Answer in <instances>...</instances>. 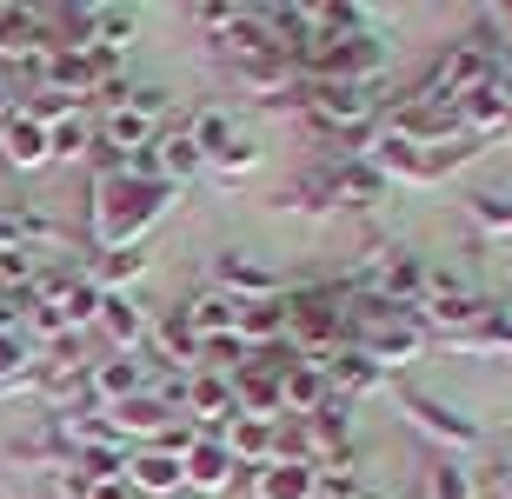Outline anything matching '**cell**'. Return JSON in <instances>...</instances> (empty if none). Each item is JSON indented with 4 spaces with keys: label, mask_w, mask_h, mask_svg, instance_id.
I'll return each instance as SVG.
<instances>
[{
    "label": "cell",
    "mask_w": 512,
    "mask_h": 499,
    "mask_svg": "<svg viewBox=\"0 0 512 499\" xmlns=\"http://www.w3.org/2000/svg\"><path fill=\"white\" fill-rule=\"evenodd\" d=\"M493 20H499V27H512V7H499V14H493Z\"/></svg>",
    "instance_id": "836d02e7"
},
{
    "label": "cell",
    "mask_w": 512,
    "mask_h": 499,
    "mask_svg": "<svg viewBox=\"0 0 512 499\" xmlns=\"http://www.w3.org/2000/svg\"><path fill=\"white\" fill-rule=\"evenodd\" d=\"M493 94H499V107L512 114V60H499V74H493Z\"/></svg>",
    "instance_id": "f546056e"
},
{
    "label": "cell",
    "mask_w": 512,
    "mask_h": 499,
    "mask_svg": "<svg viewBox=\"0 0 512 499\" xmlns=\"http://www.w3.org/2000/svg\"><path fill=\"white\" fill-rule=\"evenodd\" d=\"M180 466H187V486H193V493H220V486L233 480V460H227V446L213 440V433H200V440L180 453Z\"/></svg>",
    "instance_id": "8fae6325"
},
{
    "label": "cell",
    "mask_w": 512,
    "mask_h": 499,
    "mask_svg": "<svg viewBox=\"0 0 512 499\" xmlns=\"http://www.w3.org/2000/svg\"><path fill=\"white\" fill-rule=\"evenodd\" d=\"M433 499H473V480H466L459 466H439L433 473Z\"/></svg>",
    "instance_id": "4316f807"
},
{
    "label": "cell",
    "mask_w": 512,
    "mask_h": 499,
    "mask_svg": "<svg viewBox=\"0 0 512 499\" xmlns=\"http://www.w3.org/2000/svg\"><path fill=\"white\" fill-rule=\"evenodd\" d=\"M406 413H413L419 426H426V433H439V440H453V446H479V426L473 420H459V413H446V406L439 400H406Z\"/></svg>",
    "instance_id": "7402d4cb"
},
{
    "label": "cell",
    "mask_w": 512,
    "mask_h": 499,
    "mask_svg": "<svg viewBox=\"0 0 512 499\" xmlns=\"http://www.w3.org/2000/svg\"><path fill=\"white\" fill-rule=\"evenodd\" d=\"M153 140H160V127H153L147 114H133V107H107V120H100V147L107 154H147Z\"/></svg>",
    "instance_id": "30bf717a"
},
{
    "label": "cell",
    "mask_w": 512,
    "mask_h": 499,
    "mask_svg": "<svg viewBox=\"0 0 512 499\" xmlns=\"http://www.w3.org/2000/svg\"><path fill=\"white\" fill-rule=\"evenodd\" d=\"M87 14H94V47H114V54H120V40H133V27H140L133 7H87Z\"/></svg>",
    "instance_id": "d4e9b609"
},
{
    "label": "cell",
    "mask_w": 512,
    "mask_h": 499,
    "mask_svg": "<svg viewBox=\"0 0 512 499\" xmlns=\"http://www.w3.org/2000/svg\"><path fill=\"white\" fill-rule=\"evenodd\" d=\"M326 366L320 360H293V366H280V413H293V420H313L326 406Z\"/></svg>",
    "instance_id": "52a82bcc"
},
{
    "label": "cell",
    "mask_w": 512,
    "mask_h": 499,
    "mask_svg": "<svg viewBox=\"0 0 512 499\" xmlns=\"http://www.w3.org/2000/svg\"><path fill=\"white\" fill-rule=\"evenodd\" d=\"M187 486V466H180V453H167V446H147V453H133L127 460V493H147V499H167Z\"/></svg>",
    "instance_id": "8992f818"
},
{
    "label": "cell",
    "mask_w": 512,
    "mask_h": 499,
    "mask_svg": "<svg viewBox=\"0 0 512 499\" xmlns=\"http://www.w3.org/2000/svg\"><path fill=\"white\" fill-rule=\"evenodd\" d=\"M253 499H320V493H313V460H273V466H260Z\"/></svg>",
    "instance_id": "4fadbf2b"
},
{
    "label": "cell",
    "mask_w": 512,
    "mask_h": 499,
    "mask_svg": "<svg viewBox=\"0 0 512 499\" xmlns=\"http://www.w3.org/2000/svg\"><path fill=\"white\" fill-rule=\"evenodd\" d=\"M280 313H286V340L306 360H326L340 346V300L333 293H293V300H280Z\"/></svg>",
    "instance_id": "7a4b0ae2"
},
{
    "label": "cell",
    "mask_w": 512,
    "mask_h": 499,
    "mask_svg": "<svg viewBox=\"0 0 512 499\" xmlns=\"http://www.w3.org/2000/svg\"><path fill=\"white\" fill-rule=\"evenodd\" d=\"M313 120H326V127H366L373 120V80H360V87H346V80L313 87Z\"/></svg>",
    "instance_id": "5b68a950"
},
{
    "label": "cell",
    "mask_w": 512,
    "mask_h": 499,
    "mask_svg": "<svg viewBox=\"0 0 512 499\" xmlns=\"http://www.w3.org/2000/svg\"><path fill=\"white\" fill-rule=\"evenodd\" d=\"M213 293H227V300H240V307H260V300H280V280H273V267H260V260H247V253H227Z\"/></svg>",
    "instance_id": "ba28073f"
},
{
    "label": "cell",
    "mask_w": 512,
    "mask_h": 499,
    "mask_svg": "<svg viewBox=\"0 0 512 499\" xmlns=\"http://www.w3.org/2000/svg\"><path fill=\"white\" fill-rule=\"evenodd\" d=\"M360 499H380V493H360Z\"/></svg>",
    "instance_id": "e575fe53"
},
{
    "label": "cell",
    "mask_w": 512,
    "mask_h": 499,
    "mask_svg": "<svg viewBox=\"0 0 512 499\" xmlns=\"http://www.w3.org/2000/svg\"><path fill=\"white\" fill-rule=\"evenodd\" d=\"M240 346H266V340H286V313L280 300H260V307H240V327H233Z\"/></svg>",
    "instance_id": "603a6c76"
},
{
    "label": "cell",
    "mask_w": 512,
    "mask_h": 499,
    "mask_svg": "<svg viewBox=\"0 0 512 499\" xmlns=\"http://www.w3.org/2000/svg\"><path fill=\"white\" fill-rule=\"evenodd\" d=\"M0 154H7V167H40L47 160V127L40 120H27V114H14L7 127H0Z\"/></svg>",
    "instance_id": "ac0fdd59"
},
{
    "label": "cell",
    "mask_w": 512,
    "mask_h": 499,
    "mask_svg": "<svg viewBox=\"0 0 512 499\" xmlns=\"http://www.w3.org/2000/svg\"><path fill=\"white\" fill-rule=\"evenodd\" d=\"M253 167H260V147H253V140H233L227 154L213 160V173H227V180H233V173H253Z\"/></svg>",
    "instance_id": "484cf974"
},
{
    "label": "cell",
    "mask_w": 512,
    "mask_h": 499,
    "mask_svg": "<svg viewBox=\"0 0 512 499\" xmlns=\"http://www.w3.org/2000/svg\"><path fill=\"white\" fill-rule=\"evenodd\" d=\"M60 499H94V480H87V473H60Z\"/></svg>",
    "instance_id": "f1b7e54d"
},
{
    "label": "cell",
    "mask_w": 512,
    "mask_h": 499,
    "mask_svg": "<svg viewBox=\"0 0 512 499\" xmlns=\"http://www.w3.org/2000/svg\"><path fill=\"white\" fill-rule=\"evenodd\" d=\"M326 187H333V200H353V207H373V200L386 193V180H380L373 167H366V160H340V167L326 173Z\"/></svg>",
    "instance_id": "ffe728a7"
},
{
    "label": "cell",
    "mask_w": 512,
    "mask_h": 499,
    "mask_svg": "<svg viewBox=\"0 0 512 499\" xmlns=\"http://www.w3.org/2000/svg\"><path fill=\"white\" fill-rule=\"evenodd\" d=\"M14 366H27V353H20V346L0 333V373H14Z\"/></svg>",
    "instance_id": "4dcf8cb0"
},
{
    "label": "cell",
    "mask_w": 512,
    "mask_h": 499,
    "mask_svg": "<svg viewBox=\"0 0 512 499\" xmlns=\"http://www.w3.org/2000/svg\"><path fill=\"white\" fill-rule=\"evenodd\" d=\"M153 160H160V180H167V187H180V180H193V173L207 167V154L193 147V134H167V140H153Z\"/></svg>",
    "instance_id": "44dd1931"
},
{
    "label": "cell",
    "mask_w": 512,
    "mask_h": 499,
    "mask_svg": "<svg viewBox=\"0 0 512 499\" xmlns=\"http://www.w3.org/2000/svg\"><path fill=\"white\" fill-rule=\"evenodd\" d=\"M14 114H20V107H14V94H0V127H7Z\"/></svg>",
    "instance_id": "d6a6232c"
},
{
    "label": "cell",
    "mask_w": 512,
    "mask_h": 499,
    "mask_svg": "<svg viewBox=\"0 0 512 499\" xmlns=\"http://www.w3.org/2000/svg\"><path fill=\"white\" fill-rule=\"evenodd\" d=\"M147 333L160 340V353H167L173 366H193V373H200V353H207V346H200V333L187 327V313H160Z\"/></svg>",
    "instance_id": "d6986e66"
},
{
    "label": "cell",
    "mask_w": 512,
    "mask_h": 499,
    "mask_svg": "<svg viewBox=\"0 0 512 499\" xmlns=\"http://www.w3.org/2000/svg\"><path fill=\"white\" fill-rule=\"evenodd\" d=\"M320 366H326V386H340V393H373L380 386V366L366 360L360 346H333Z\"/></svg>",
    "instance_id": "e0dca14e"
},
{
    "label": "cell",
    "mask_w": 512,
    "mask_h": 499,
    "mask_svg": "<svg viewBox=\"0 0 512 499\" xmlns=\"http://www.w3.org/2000/svg\"><path fill=\"white\" fill-rule=\"evenodd\" d=\"M220 446H227L233 466H273V453H280V426L253 420V413H233V420L220 426Z\"/></svg>",
    "instance_id": "277c9868"
},
{
    "label": "cell",
    "mask_w": 512,
    "mask_h": 499,
    "mask_svg": "<svg viewBox=\"0 0 512 499\" xmlns=\"http://www.w3.org/2000/svg\"><path fill=\"white\" fill-rule=\"evenodd\" d=\"M167 420H173V413H167V393H133V400L114 406V420H107V426H114L120 440H127V433L160 440V433H167Z\"/></svg>",
    "instance_id": "7c38bea8"
},
{
    "label": "cell",
    "mask_w": 512,
    "mask_h": 499,
    "mask_svg": "<svg viewBox=\"0 0 512 499\" xmlns=\"http://www.w3.org/2000/svg\"><path fill=\"white\" fill-rule=\"evenodd\" d=\"M180 400H187L193 420H207V426H227V420H233V380H227V373H213V366L187 373Z\"/></svg>",
    "instance_id": "9c48e42d"
},
{
    "label": "cell",
    "mask_w": 512,
    "mask_h": 499,
    "mask_svg": "<svg viewBox=\"0 0 512 499\" xmlns=\"http://www.w3.org/2000/svg\"><path fill=\"white\" fill-rule=\"evenodd\" d=\"M473 213L486 233H512V200H473Z\"/></svg>",
    "instance_id": "83f0119b"
},
{
    "label": "cell",
    "mask_w": 512,
    "mask_h": 499,
    "mask_svg": "<svg viewBox=\"0 0 512 499\" xmlns=\"http://www.w3.org/2000/svg\"><path fill=\"white\" fill-rule=\"evenodd\" d=\"M87 147H94V120L87 114H67L47 127V160H80Z\"/></svg>",
    "instance_id": "cb8c5ba5"
},
{
    "label": "cell",
    "mask_w": 512,
    "mask_h": 499,
    "mask_svg": "<svg viewBox=\"0 0 512 499\" xmlns=\"http://www.w3.org/2000/svg\"><path fill=\"white\" fill-rule=\"evenodd\" d=\"M100 327H107V340L120 346V353H133V346L147 340V313L133 307L127 293H100V313H94Z\"/></svg>",
    "instance_id": "9a60e30c"
},
{
    "label": "cell",
    "mask_w": 512,
    "mask_h": 499,
    "mask_svg": "<svg viewBox=\"0 0 512 499\" xmlns=\"http://www.w3.org/2000/svg\"><path fill=\"white\" fill-rule=\"evenodd\" d=\"M54 54V40H47V14L40 7H0V60H40Z\"/></svg>",
    "instance_id": "3957f363"
},
{
    "label": "cell",
    "mask_w": 512,
    "mask_h": 499,
    "mask_svg": "<svg viewBox=\"0 0 512 499\" xmlns=\"http://www.w3.org/2000/svg\"><path fill=\"white\" fill-rule=\"evenodd\" d=\"M94 200H100V213H94L100 247H107V253H127L133 240H140V233L167 213L173 187H167V180H127L120 167H107V173H100V187H94Z\"/></svg>",
    "instance_id": "6da1fadb"
},
{
    "label": "cell",
    "mask_w": 512,
    "mask_h": 499,
    "mask_svg": "<svg viewBox=\"0 0 512 499\" xmlns=\"http://www.w3.org/2000/svg\"><path fill=\"white\" fill-rule=\"evenodd\" d=\"M187 327L200 333V346L233 340V327H240V300H227V293H200V300L187 307Z\"/></svg>",
    "instance_id": "2e32d148"
},
{
    "label": "cell",
    "mask_w": 512,
    "mask_h": 499,
    "mask_svg": "<svg viewBox=\"0 0 512 499\" xmlns=\"http://www.w3.org/2000/svg\"><path fill=\"white\" fill-rule=\"evenodd\" d=\"M87 386H94L107 406H120V400H133V393H147V373L133 366V353H114V360L87 366Z\"/></svg>",
    "instance_id": "5bb4252c"
},
{
    "label": "cell",
    "mask_w": 512,
    "mask_h": 499,
    "mask_svg": "<svg viewBox=\"0 0 512 499\" xmlns=\"http://www.w3.org/2000/svg\"><path fill=\"white\" fill-rule=\"evenodd\" d=\"M94 499H133V493H127V480H107V486H94Z\"/></svg>",
    "instance_id": "1f68e13d"
}]
</instances>
